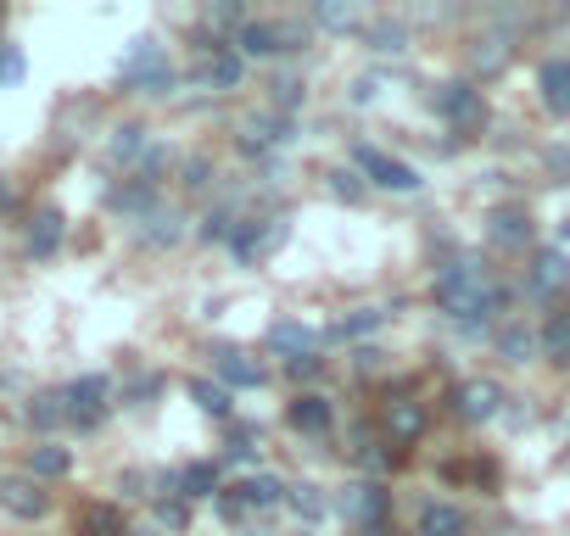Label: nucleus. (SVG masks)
Masks as SVG:
<instances>
[{"instance_id":"obj_1","label":"nucleus","mask_w":570,"mask_h":536,"mask_svg":"<svg viewBox=\"0 0 570 536\" xmlns=\"http://www.w3.org/2000/svg\"><path fill=\"white\" fill-rule=\"evenodd\" d=\"M436 308L464 319V325H475V319H492L503 308V291H498V280L487 275L481 262H453V268L436 275Z\"/></svg>"},{"instance_id":"obj_2","label":"nucleus","mask_w":570,"mask_h":536,"mask_svg":"<svg viewBox=\"0 0 570 536\" xmlns=\"http://www.w3.org/2000/svg\"><path fill=\"white\" fill-rule=\"evenodd\" d=\"M336 508H342L347 525L375 530V525H386V514H392V492H386L381 480H353V486L336 497Z\"/></svg>"},{"instance_id":"obj_3","label":"nucleus","mask_w":570,"mask_h":536,"mask_svg":"<svg viewBox=\"0 0 570 536\" xmlns=\"http://www.w3.org/2000/svg\"><path fill=\"white\" fill-rule=\"evenodd\" d=\"M431 112H442V118H448V123H459V129L487 123V101H481V90H475V85H464V79L436 85V90H431Z\"/></svg>"},{"instance_id":"obj_4","label":"nucleus","mask_w":570,"mask_h":536,"mask_svg":"<svg viewBox=\"0 0 570 536\" xmlns=\"http://www.w3.org/2000/svg\"><path fill=\"white\" fill-rule=\"evenodd\" d=\"M353 162H358V173H370V185H381V190H397V196H414V190H420V173H414L409 162L375 151V146H358Z\"/></svg>"},{"instance_id":"obj_5","label":"nucleus","mask_w":570,"mask_h":536,"mask_svg":"<svg viewBox=\"0 0 570 536\" xmlns=\"http://www.w3.org/2000/svg\"><path fill=\"white\" fill-rule=\"evenodd\" d=\"M564 286H570V257H564L559 246H542V251L531 257V275H525V297L548 302V297H559Z\"/></svg>"},{"instance_id":"obj_6","label":"nucleus","mask_w":570,"mask_h":536,"mask_svg":"<svg viewBox=\"0 0 570 536\" xmlns=\"http://www.w3.org/2000/svg\"><path fill=\"white\" fill-rule=\"evenodd\" d=\"M498 403H503V386L498 380H464L459 391H453V414L464 419V425H487V419H498Z\"/></svg>"},{"instance_id":"obj_7","label":"nucleus","mask_w":570,"mask_h":536,"mask_svg":"<svg viewBox=\"0 0 570 536\" xmlns=\"http://www.w3.org/2000/svg\"><path fill=\"white\" fill-rule=\"evenodd\" d=\"M0 508L18 514V519H40V514L51 508V497L40 492L35 475H7V480H0Z\"/></svg>"},{"instance_id":"obj_8","label":"nucleus","mask_w":570,"mask_h":536,"mask_svg":"<svg viewBox=\"0 0 570 536\" xmlns=\"http://www.w3.org/2000/svg\"><path fill=\"white\" fill-rule=\"evenodd\" d=\"M62 403H68V419H73V425H96V419L107 414V380H101V375H85V380H73V386L62 391Z\"/></svg>"},{"instance_id":"obj_9","label":"nucleus","mask_w":570,"mask_h":536,"mask_svg":"<svg viewBox=\"0 0 570 536\" xmlns=\"http://www.w3.org/2000/svg\"><path fill=\"white\" fill-rule=\"evenodd\" d=\"M124 85H146V96H163L168 85H174V68L140 40V51L129 57V68H124Z\"/></svg>"},{"instance_id":"obj_10","label":"nucleus","mask_w":570,"mask_h":536,"mask_svg":"<svg viewBox=\"0 0 570 536\" xmlns=\"http://www.w3.org/2000/svg\"><path fill=\"white\" fill-rule=\"evenodd\" d=\"M537 85H542V107H548L553 118H570V57H553V62L537 73Z\"/></svg>"},{"instance_id":"obj_11","label":"nucleus","mask_w":570,"mask_h":536,"mask_svg":"<svg viewBox=\"0 0 570 536\" xmlns=\"http://www.w3.org/2000/svg\"><path fill=\"white\" fill-rule=\"evenodd\" d=\"M420 536H470V514L453 503H425L420 508Z\"/></svg>"},{"instance_id":"obj_12","label":"nucleus","mask_w":570,"mask_h":536,"mask_svg":"<svg viewBox=\"0 0 570 536\" xmlns=\"http://www.w3.org/2000/svg\"><path fill=\"white\" fill-rule=\"evenodd\" d=\"M285 419H292V430H303V436H320V430H331V403L320 391H303L292 408H285Z\"/></svg>"},{"instance_id":"obj_13","label":"nucleus","mask_w":570,"mask_h":536,"mask_svg":"<svg viewBox=\"0 0 570 536\" xmlns=\"http://www.w3.org/2000/svg\"><path fill=\"white\" fill-rule=\"evenodd\" d=\"M487 235H492L498 246H525V240H531V212H525V207H498V212L487 218Z\"/></svg>"},{"instance_id":"obj_14","label":"nucleus","mask_w":570,"mask_h":536,"mask_svg":"<svg viewBox=\"0 0 570 536\" xmlns=\"http://www.w3.org/2000/svg\"><path fill=\"white\" fill-rule=\"evenodd\" d=\"M274 51H285L274 23H240V34H235V57H240V62H246V57H274Z\"/></svg>"},{"instance_id":"obj_15","label":"nucleus","mask_w":570,"mask_h":536,"mask_svg":"<svg viewBox=\"0 0 570 536\" xmlns=\"http://www.w3.org/2000/svg\"><path fill=\"white\" fill-rule=\"evenodd\" d=\"M213 369L224 386H263V364L246 353H213Z\"/></svg>"},{"instance_id":"obj_16","label":"nucleus","mask_w":570,"mask_h":536,"mask_svg":"<svg viewBox=\"0 0 570 536\" xmlns=\"http://www.w3.org/2000/svg\"><path fill=\"white\" fill-rule=\"evenodd\" d=\"M386 430H392V441H420V436H425V408L409 403V397L392 403V408H386Z\"/></svg>"},{"instance_id":"obj_17","label":"nucleus","mask_w":570,"mask_h":536,"mask_svg":"<svg viewBox=\"0 0 570 536\" xmlns=\"http://www.w3.org/2000/svg\"><path fill=\"white\" fill-rule=\"evenodd\" d=\"M268 347H274V353H292V358H308L314 330H308V325H297V319H279V325L268 330Z\"/></svg>"},{"instance_id":"obj_18","label":"nucleus","mask_w":570,"mask_h":536,"mask_svg":"<svg viewBox=\"0 0 570 536\" xmlns=\"http://www.w3.org/2000/svg\"><path fill=\"white\" fill-rule=\"evenodd\" d=\"M57 240H62V212H57V207L35 212V229H29V251H35V257H51V251H57Z\"/></svg>"},{"instance_id":"obj_19","label":"nucleus","mask_w":570,"mask_h":536,"mask_svg":"<svg viewBox=\"0 0 570 536\" xmlns=\"http://www.w3.org/2000/svg\"><path fill=\"white\" fill-rule=\"evenodd\" d=\"M240 73H246V62H240L235 51H213V57H207V68H202V79H207V85H218V90H235V85H240Z\"/></svg>"},{"instance_id":"obj_20","label":"nucleus","mask_w":570,"mask_h":536,"mask_svg":"<svg viewBox=\"0 0 570 536\" xmlns=\"http://www.w3.org/2000/svg\"><path fill=\"white\" fill-rule=\"evenodd\" d=\"M498 353H503L509 364H525V358H537V336H531L525 325H503V336H498Z\"/></svg>"},{"instance_id":"obj_21","label":"nucleus","mask_w":570,"mask_h":536,"mask_svg":"<svg viewBox=\"0 0 570 536\" xmlns=\"http://www.w3.org/2000/svg\"><path fill=\"white\" fill-rule=\"evenodd\" d=\"M190 397H196V408H202V414H213V419H229V386L190 380Z\"/></svg>"},{"instance_id":"obj_22","label":"nucleus","mask_w":570,"mask_h":536,"mask_svg":"<svg viewBox=\"0 0 570 536\" xmlns=\"http://www.w3.org/2000/svg\"><path fill=\"white\" fill-rule=\"evenodd\" d=\"M279 497H285V486H279L274 475H252V480L240 486V503H246V508H274Z\"/></svg>"},{"instance_id":"obj_23","label":"nucleus","mask_w":570,"mask_h":536,"mask_svg":"<svg viewBox=\"0 0 570 536\" xmlns=\"http://www.w3.org/2000/svg\"><path fill=\"white\" fill-rule=\"evenodd\" d=\"M285 503H292V508H297V519H308V525H314V519H325V508H331V503L320 497V486H285Z\"/></svg>"},{"instance_id":"obj_24","label":"nucleus","mask_w":570,"mask_h":536,"mask_svg":"<svg viewBox=\"0 0 570 536\" xmlns=\"http://www.w3.org/2000/svg\"><path fill=\"white\" fill-rule=\"evenodd\" d=\"M179 486H185V497H213V492H218V464H190V469H179Z\"/></svg>"},{"instance_id":"obj_25","label":"nucleus","mask_w":570,"mask_h":536,"mask_svg":"<svg viewBox=\"0 0 570 536\" xmlns=\"http://www.w3.org/2000/svg\"><path fill=\"white\" fill-rule=\"evenodd\" d=\"M279 235H285L279 224H268V229H252V224H246V229L235 235V251H240V257H263V251H268Z\"/></svg>"},{"instance_id":"obj_26","label":"nucleus","mask_w":570,"mask_h":536,"mask_svg":"<svg viewBox=\"0 0 570 536\" xmlns=\"http://www.w3.org/2000/svg\"><path fill=\"white\" fill-rule=\"evenodd\" d=\"M68 464H73V458H68L62 447H35V453H29V475H35V480H40V475H68Z\"/></svg>"},{"instance_id":"obj_27","label":"nucleus","mask_w":570,"mask_h":536,"mask_svg":"<svg viewBox=\"0 0 570 536\" xmlns=\"http://www.w3.org/2000/svg\"><path fill=\"white\" fill-rule=\"evenodd\" d=\"M381 325H386V314H381V308H364V314L342 319V325H336V336H342V341H353V336H370V330H381Z\"/></svg>"},{"instance_id":"obj_28","label":"nucleus","mask_w":570,"mask_h":536,"mask_svg":"<svg viewBox=\"0 0 570 536\" xmlns=\"http://www.w3.org/2000/svg\"><path fill=\"white\" fill-rule=\"evenodd\" d=\"M29 419H35L40 430H51V425H62V419H68V403H62V391H57V397H35V408H29Z\"/></svg>"},{"instance_id":"obj_29","label":"nucleus","mask_w":570,"mask_h":536,"mask_svg":"<svg viewBox=\"0 0 570 536\" xmlns=\"http://www.w3.org/2000/svg\"><path fill=\"white\" fill-rule=\"evenodd\" d=\"M85 530H96V536H124V519H118L112 508H90V514H85Z\"/></svg>"},{"instance_id":"obj_30","label":"nucleus","mask_w":570,"mask_h":536,"mask_svg":"<svg viewBox=\"0 0 570 536\" xmlns=\"http://www.w3.org/2000/svg\"><path fill=\"white\" fill-rule=\"evenodd\" d=\"M140 135H146V129H135V123H129V129H118V140H112V162H129V157L146 146Z\"/></svg>"},{"instance_id":"obj_31","label":"nucleus","mask_w":570,"mask_h":536,"mask_svg":"<svg viewBox=\"0 0 570 536\" xmlns=\"http://www.w3.org/2000/svg\"><path fill=\"white\" fill-rule=\"evenodd\" d=\"M331 190H336L342 201H364V179H358V173H347V168H336V173H331Z\"/></svg>"},{"instance_id":"obj_32","label":"nucleus","mask_w":570,"mask_h":536,"mask_svg":"<svg viewBox=\"0 0 570 536\" xmlns=\"http://www.w3.org/2000/svg\"><path fill=\"white\" fill-rule=\"evenodd\" d=\"M314 18H320V23H325V29H336V34H347V29H353V23H358V18H353V7H320V12H314Z\"/></svg>"},{"instance_id":"obj_33","label":"nucleus","mask_w":570,"mask_h":536,"mask_svg":"<svg viewBox=\"0 0 570 536\" xmlns=\"http://www.w3.org/2000/svg\"><path fill=\"white\" fill-rule=\"evenodd\" d=\"M370 46H375V51H403V29H397V23H375V29H370Z\"/></svg>"},{"instance_id":"obj_34","label":"nucleus","mask_w":570,"mask_h":536,"mask_svg":"<svg viewBox=\"0 0 570 536\" xmlns=\"http://www.w3.org/2000/svg\"><path fill=\"white\" fill-rule=\"evenodd\" d=\"M151 224H157V229H146V240H151V246L179 240V212H168V218H163V212H151Z\"/></svg>"},{"instance_id":"obj_35","label":"nucleus","mask_w":570,"mask_h":536,"mask_svg":"<svg viewBox=\"0 0 570 536\" xmlns=\"http://www.w3.org/2000/svg\"><path fill=\"white\" fill-rule=\"evenodd\" d=\"M570 353V319H553L548 325V358H564Z\"/></svg>"},{"instance_id":"obj_36","label":"nucleus","mask_w":570,"mask_h":536,"mask_svg":"<svg viewBox=\"0 0 570 536\" xmlns=\"http://www.w3.org/2000/svg\"><path fill=\"white\" fill-rule=\"evenodd\" d=\"M23 79V57L12 46H0V85H18Z\"/></svg>"},{"instance_id":"obj_37","label":"nucleus","mask_w":570,"mask_h":536,"mask_svg":"<svg viewBox=\"0 0 570 536\" xmlns=\"http://www.w3.org/2000/svg\"><path fill=\"white\" fill-rule=\"evenodd\" d=\"M157 519L174 525V530H185V503H168V497H163V503H157Z\"/></svg>"},{"instance_id":"obj_38","label":"nucleus","mask_w":570,"mask_h":536,"mask_svg":"<svg viewBox=\"0 0 570 536\" xmlns=\"http://www.w3.org/2000/svg\"><path fill=\"white\" fill-rule=\"evenodd\" d=\"M202 235H207V240H224V235H229V218H224V212H213V218L202 224Z\"/></svg>"},{"instance_id":"obj_39","label":"nucleus","mask_w":570,"mask_h":536,"mask_svg":"<svg viewBox=\"0 0 570 536\" xmlns=\"http://www.w3.org/2000/svg\"><path fill=\"white\" fill-rule=\"evenodd\" d=\"M308 375H320V358H292V380H308Z\"/></svg>"},{"instance_id":"obj_40","label":"nucleus","mask_w":570,"mask_h":536,"mask_svg":"<svg viewBox=\"0 0 570 536\" xmlns=\"http://www.w3.org/2000/svg\"><path fill=\"white\" fill-rule=\"evenodd\" d=\"M364 536H392V530H386V525H375V530H364Z\"/></svg>"},{"instance_id":"obj_41","label":"nucleus","mask_w":570,"mask_h":536,"mask_svg":"<svg viewBox=\"0 0 570 536\" xmlns=\"http://www.w3.org/2000/svg\"><path fill=\"white\" fill-rule=\"evenodd\" d=\"M124 536H157V530H124Z\"/></svg>"}]
</instances>
